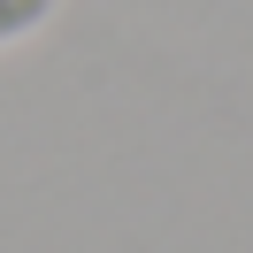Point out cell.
Instances as JSON below:
<instances>
[{
  "instance_id": "1",
  "label": "cell",
  "mask_w": 253,
  "mask_h": 253,
  "mask_svg": "<svg viewBox=\"0 0 253 253\" xmlns=\"http://www.w3.org/2000/svg\"><path fill=\"white\" fill-rule=\"evenodd\" d=\"M54 16H62V0H0V46H23V39L46 31Z\"/></svg>"
}]
</instances>
